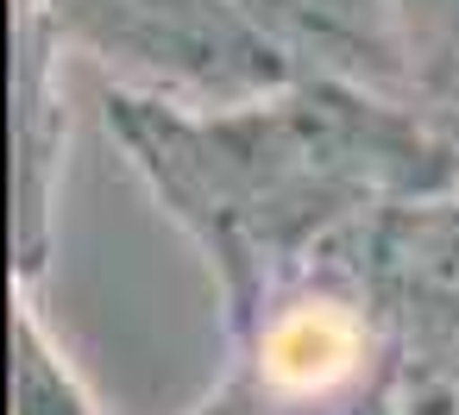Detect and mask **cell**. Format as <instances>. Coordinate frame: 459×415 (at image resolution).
Listing matches in <instances>:
<instances>
[{"label":"cell","instance_id":"obj_6","mask_svg":"<svg viewBox=\"0 0 459 415\" xmlns=\"http://www.w3.org/2000/svg\"><path fill=\"white\" fill-rule=\"evenodd\" d=\"M202 415H459V396L428 390V384H390V390H365V396H283L271 384L227 371V384L208 396Z\"/></svg>","mask_w":459,"mask_h":415},{"label":"cell","instance_id":"obj_4","mask_svg":"<svg viewBox=\"0 0 459 415\" xmlns=\"http://www.w3.org/2000/svg\"><path fill=\"white\" fill-rule=\"evenodd\" d=\"M51 51H57V32L45 26L39 7L20 0V70H13V101H20V120H13V145H20V277H32L45 258V183H51V164L64 145Z\"/></svg>","mask_w":459,"mask_h":415},{"label":"cell","instance_id":"obj_5","mask_svg":"<svg viewBox=\"0 0 459 415\" xmlns=\"http://www.w3.org/2000/svg\"><path fill=\"white\" fill-rule=\"evenodd\" d=\"M403 95L459 151V0H390Z\"/></svg>","mask_w":459,"mask_h":415},{"label":"cell","instance_id":"obj_3","mask_svg":"<svg viewBox=\"0 0 459 415\" xmlns=\"http://www.w3.org/2000/svg\"><path fill=\"white\" fill-rule=\"evenodd\" d=\"M415 384L459 396V189L384 208L327 239Z\"/></svg>","mask_w":459,"mask_h":415},{"label":"cell","instance_id":"obj_2","mask_svg":"<svg viewBox=\"0 0 459 415\" xmlns=\"http://www.w3.org/2000/svg\"><path fill=\"white\" fill-rule=\"evenodd\" d=\"M57 45H82L183 108H252L327 76L403 95L390 32L346 20L333 0H26Z\"/></svg>","mask_w":459,"mask_h":415},{"label":"cell","instance_id":"obj_7","mask_svg":"<svg viewBox=\"0 0 459 415\" xmlns=\"http://www.w3.org/2000/svg\"><path fill=\"white\" fill-rule=\"evenodd\" d=\"M13 377H20V409L13 415H95L89 402H82V390H76V377L64 371V359H51V346H45V333H39V315H32V302L20 296V315H13Z\"/></svg>","mask_w":459,"mask_h":415},{"label":"cell","instance_id":"obj_1","mask_svg":"<svg viewBox=\"0 0 459 415\" xmlns=\"http://www.w3.org/2000/svg\"><path fill=\"white\" fill-rule=\"evenodd\" d=\"M108 133L164 214L208 252L227 333L346 227L459 189V151L434 120L409 95L352 76L252 108H183L170 95L114 89Z\"/></svg>","mask_w":459,"mask_h":415}]
</instances>
